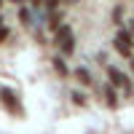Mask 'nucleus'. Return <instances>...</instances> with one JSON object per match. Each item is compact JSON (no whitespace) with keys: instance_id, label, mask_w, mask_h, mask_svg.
<instances>
[{"instance_id":"obj_1","label":"nucleus","mask_w":134,"mask_h":134,"mask_svg":"<svg viewBox=\"0 0 134 134\" xmlns=\"http://www.w3.org/2000/svg\"><path fill=\"white\" fill-rule=\"evenodd\" d=\"M54 40H57V46H59V51L64 54V57H67V54H72L75 38H72V30L67 27V24H62V27L57 30V38H54Z\"/></svg>"},{"instance_id":"obj_2","label":"nucleus","mask_w":134,"mask_h":134,"mask_svg":"<svg viewBox=\"0 0 134 134\" xmlns=\"http://www.w3.org/2000/svg\"><path fill=\"white\" fill-rule=\"evenodd\" d=\"M0 102L5 105V110H8V113H14V115H19V113H21V107H19V102H16V94L11 91L8 86H3V88H0Z\"/></svg>"},{"instance_id":"obj_3","label":"nucleus","mask_w":134,"mask_h":134,"mask_svg":"<svg viewBox=\"0 0 134 134\" xmlns=\"http://www.w3.org/2000/svg\"><path fill=\"white\" fill-rule=\"evenodd\" d=\"M107 75H110V83H113V86H118V88H126V91L131 94V83H129V75H126V72L115 70V67H107Z\"/></svg>"},{"instance_id":"obj_4","label":"nucleus","mask_w":134,"mask_h":134,"mask_svg":"<svg viewBox=\"0 0 134 134\" xmlns=\"http://www.w3.org/2000/svg\"><path fill=\"white\" fill-rule=\"evenodd\" d=\"M113 46H115V51L121 54V57H131V40L129 38H121V35H115V40H113Z\"/></svg>"},{"instance_id":"obj_5","label":"nucleus","mask_w":134,"mask_h":134,"mask_svg":"<svg viewBox=\"0 0 134 134\" xmlns=\"http://www.w3.org/2000/svg\"><path fill=\"white\" fill-rule=\"evenodd\" d=\"M62 19H64V14H62V11H57V8L48 11V16H46V21H48L51 30H59V27H62Z\"/></svg>"},{"instance_id":"obj_6","label":"nucleus","mask_w":134,"mask_h":134,"mask_svg":"<svg viewBox=\"0 0 134 134\" xmlns=\"http://www.w3.org/2000/svg\"><path fill=\"white\" fill-rule=\"evenodd\" d=\"M75 78H78V81H81V83L91 86V72H88L86 67H78V70H75Z\"/></svg>"},{"instance_id":"obj_7","label":"nucleus","mask_w":134,"mask_h":134,"mask_svg":"<svg viewBox=\"0 0 134 134\" xmlns=\"http://www.w3.org/2000/svg\"><path fill=\"white\" fill-rule=\"evenodd\" d=\"M105 102H107L110 107H115V105H118V97H115V91H113V83L105 86Z\"/></svg>"},{"instance_id":"obj_8","label":"nucleus","mask_w":134,"mask_h":134,"mask_svg":"<svg viewBox=\"0 0 134 134\" xmlns=\"http://www.w3.org/2000/svg\"><path fill=\"white\" fill-rule=\"evenodd\" d=\"M19 21L21 24H32V11L27 5H19Z\"/></svg>"},{"instance_id":"obj_9","label":"nucleus","mask_w":134,"mask_h":134,"mask_svg":"<svg viewBox=\"0 0 134 134\" xmlns=\"http://www.w3.org/2000/svg\"><path fill=\"white\" fill-rule=\"evenodd\" d=\"M54 70H57L62 78H67V72H70V70H67V64L62 62V57H54Z\"/></svg>"},{"instance_id":"obj_10","label":"nucleus","mask_w":134,"mask_h":134,"mask_svg":"<svg viewBox=\"0 0 134 134\" xmlns=\"http://www.w3.org/2000/svg\"><path fill=\"white\" fill-rule=\"evenodd\" d=\"M72 99H75V105H86V102H88V97H86L83 91H72Z\"/></svg>"},{"instance_id":"obj_11","label":"nucleus","mask_w":134,"mask_h":134,"mask_svg":"<svg viewBox=\"0 0 134 134\" xmlns=\"http://www.w3.org/2000/svg\"><path fill=\"white\" fill-rule=\"evenodd\" d=\"M8 38H11V30H8L5 24H0V43H5Z\"/></svg>"},{"instance_id":"obj_12","label":"nucleus","mask_w":134,"mask_h":134,"mask_svg":"<svg viewBox=\"0 0 134 134\" xmlns=\"http://www.w3.org/2000/svg\"><path fill=\"white\" fill-rule=\"evenodd\" d=\"M121 19H124V8H121V5H118V8L113 11V21H121Z\"/></svg>"},{"instance_id":"obj_13","label":"nucleus","mask_w":134,"mask_h":134,"mask_svg":"<svg viewBox=\"0 0 134 134\" xmlns=\"http://www.w3.org/2000/svg\"><path fill=\"white\" fill-rule=\"evenodd\" d=\"M43 3H46V8H48V11H54V8L62 3V0H43Z\"/></svg>"},{"instance_id":"obj_14","label":"nucleus","mask_w":134,"mask_h":134,"mask_svg":"<svg viewBox=\"0 0 134 134\" xmlns=\"http://www.w3.org/2000/svg\"><path fill=\"white\" fill-rule=\"evenodd\" d=\"M11 3H16V5H24V3H27V0H11Z\"/></svg>"},{"instance_id":"obj_15","label":"nucleus","mask_w":134,"mask_h":134,"mask_svg":"<svg viewBox=\"0 0 134 134\" xmlns=\"http://www.w3.org/2000/svg\"><path fill=\"white\" fill-rule=\"evenodd\" d=\"M0 5H3V0H0Z\"/></svg>"}]
</instances>
